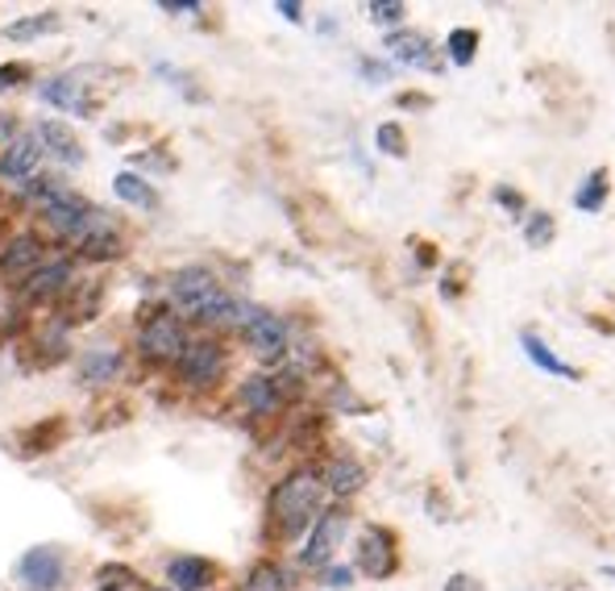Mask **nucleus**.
Here are the masks:
<instances>
[{
	"instance_id": "c85d7f7f",
	"label": "nucleus",
	"mask_w": 615,
	"mask_h": 591,
	"mask_svg": "<svg viewBox=\"0 0 615 591\" xmlns=\"http://www.w3.org/2000/svg\"><path fill=\"white\" fill-rule=\"evenodd\" d=\"M446 55L449 63H458V67H470L474 63V55H479V30H449L446 39Z\"/></svg>"
},
{
	"instance_id": "bb28decb",
	"label": "nucleus",
	"mask_w": 615,
	"mask_h": 591,
	"mask_svg": "<svg viewBox=\"0 0 615 591\" xmlns=\"http://www.w3.org/2000/svg\"><path fill=\"white\" fill-rule=\"evenodd\" d=\"M520 346H524V354L541 366V371H549V375H561V380H579V371L561 363L558 354H553V350H549V346H545L541 338L532 333V329H524V333H520Z\"/></svg>"
},
{
	"instance_id": "5701e85b",
	"label": "nucleus",
	"mask_w": 615,
	"mask_h": 591,
	"mask_svg": "<svg viewBox=\"0 0 615 591\" xmlns=\"http://www.w3.org/2000/svg\"><path fill=\"white\" fill-rule=\"evenodd\" d=\"M112 196H117L121 205H130L133 212H158L163 209V196H158V188H154L142 172H133V167L112 175Z\"/></svg>"
},
{
	"instance_id": "0eeeda50",
	"label": "nucleus",
	"mask_w": 615,
	"mask_h": 591,
	"mask_svg": "<svg viewBox=\"0 0 615 591\" xmlns=\"http://www.w3.org/2000/svg\"><path fill=\"white\" fill-rule=\"evenodd\" d=\"M75 284V259L72 254H51L34 275H25L18 287H13V300L25 308H42V305H58Z\"/></svg>"
},
{
	"instance_id": "7c9ffc66",
	"label": "nucleus",
	"mask_w": 615,
	"mask_h": 591,
	"mask_svg": "<svg viewBox=\"0 0 615 591\" xmlns=\"http://www.w3.org/2000/svg\"><path fill=\"white\" fill-rule=\"evenodd\" d=\"M374 146H378V154H387V158H404V154H408V134H404V125H399V121H383V125L374 130Z\"/></svg>"
},
{
	"instance_id": "ddd939ff",
	"label": "nucleus",
	"mask_w": 615,
	"mask_h": 591,
	"mask_svg": "<svg viewBox=\"0 0 615 591\" xmlns=\"http://www.w3.org/2000/svg\"><path fill=\"white\" fill-rule=\"evenodd\" d=\"M42 172H46V146H42V138H37L34 130H25V134L13 138V142L0 151V184L21 188V184H30V179Z\"/></svg>"
},
{
	"instance_id": "f03ea898",
	"label": "nucleus",
	"mask_w": 615,
	"mask_h": 591,
	"mask_svg": "<svg viewBox=\"0 0 615 591\" xmlns=\"http://www.w3.org/2000/svg\"><path fill=\"white\" fill-rule=\"evenodd\" d=\"M187 338H191L187 321L167 305V300H163V305H150L146 313L138 317L133 354H138V363L163 366V371H167V366L179 363V354H184Z\"/></svg>"
},
{
	"instance_id": "f3484780",
	"label": "nucleus",
	"mask_w": 615,
	"mask_h": 591,
	"mask_svg": "<svg viewBox=\"0 0 615 591\" xmlns=\"http://www.w3.org/2000/svg\"><path fill=\"white\" fill-rule=\"evenodd\" d=\"M34 134L42 138V146H46V158H55L58 167H67V172H79L84 163H88V154H84V142L75 138V130L67 121H58V117H42L34 121Z\"/></svg>"
},
{
	"instance_id": "4468645a",
	"label": "nucleus",
	"mask_w": 615,
	"mask_h": 591,
	"mask_svg": "<svg viewBox=\"0 0 615 591\" xmlns=\"http://www.w3.org/2000/svg\"><path fill=\"white\" fill-rule=\"evenodd\" d=\"M121 371H125V350H121L117 342L84 346V350H79V359H75V383H79V387H88V392L109 387Z\"/></svg>"
},
{
	"instance_id": "a211bd4d",
	"label": "nucleus",
	"mask_w": 615,
	"mask_h": 591,
	"mask_svg": "<svg viewBox=\"0 0 615 591\" xmlns=\"http://www.w3.org/2000/svg\"><path fill=\"white\" fill-rule=\"evenodd\" d=\"M100 305H105V284L96 280H75L72 292L55 305V325H63L72 333L75 325H88L100 317Z\"/></svg>"
},
{
	"instance_id": "58836bf2",
	"label": "nucleus",
	"mask_w": 615,
	"mask_h": 591,
	"mask_svg": "<svg viewBox=\"0 0 615 591\" xmlns=\"http://www.w3.org/2000/svg\"><path fill=\"white\" fill-rule=\"evenodd\" d=\"M446 591H483V583H479V579H474V574L458 571V574H449Z\"/></svg>"
},
{
	"instance_id": "2f4dec72",
	"label": "nucleus",
	"mask_w": 615,
	"mask_h": 591,
	"mask_svg": "<svg viewBox=\"0 0 615 591\" xmlns=\"http://www.w3.org/2000/svg\"><path fill=\"white\" fill-rule=\"evenodd\" d=\"M553 233H558V226H553V217L549 212H528L524 217V242L532 250H541L553 242Z\"/></svg>"
},
{
	"instance_id": "20e7f679",
	"label": "nucleus",
	"mask_w": 615,
	"mask_h": 591,
	"mask_svg": "<svg viewBox=\"0 0 615 591\" xmlns=\"http://www.w3.org/2000/svg\"><path fill=\"white\" fill-rule=\"evenodd\" d=\"M67 250H72V259H79V263H117V259H125L130 242H125V229L117 221V212L92 209V217L67 242Z\"/></svg>"
},
{
	"instance_id": "9b49d317",
	"label": "nucleus",
	"mask_w": 615,
	"mask_h": 591,
	"mask_svg": "<svg viewBox=\"0 0 615 591\" xmlns=\"http://www.w3.org/2000/svg\"><path fill=\"white\" fill-rule=\"evenodd\" d=\"M46 233L37 229H21L13 233L4 247H0V280H9V287H18L25 275H34L42 263H46Z\"/></svg>"
},
{
	"instance_id": "aec40b11",
	"label": "nucleus",
	"mask_w": 615,
	"mask_h": 591,
	"mask_svg": "<svg viewBox=\"0 0 615 591\" xmlns=\"http://www.w3.org/2000/svg\"><path fill=\"white\" fill-rule=\"evenodd\" d=\"M320 471V483H325V496L333 500H354L362 488H366V467L358 462L354 455H333L325 458V467H317Z\"/></svg>"
},
{
	"instance_id": "9d476101",
	"label": "nucleus",
	"mask_w": 615,
	"mask_h": 591,
	"mask_svg": "<svg viewBox=\"0 0 615 591\" xmlns=\"http://www.w3.org/2000/svg\"><path fill=\"white\" fill-rule=\"evenodd\" d=\"M13 579H18L21 591H63V583H67V550H58L51 541L30 546L18 558V567H13Z\"/></svg>"
},
{
	"instance_id": "7ed1b4c3",
	"label": "nucleus",
	"mask_w": 615,
	"mask_h": 591,
	"mask_svg": "<svg viewBox=\"0 0 615 591\" xmlns=\"http://www.w3.org/2000/svg\"><path fill=\"white\" fill-rule=\"evenodd\" d=\"M224 371H229V350H224V342L217 333H191L184 354H179V363L171 366L175 383L184 392H196V396L217 392L224 383Z\"/></svg>"
},
{
	"instance_id": "4be33fe9",
	"label": "nucleus",
	"mask_w": 615,
	"mask_h": 591,
	"mask_svg": "<svg viewBox=\"0 0 615 591\" xmlns=\"http://www.w3.org/2000/svg\"><path fill=\"white\" fill-rule=\"evenodd\" d=\"M238 404H242L250 417H275L283 408V396L279 387H275V375H266V371H254V375H245L242 383H238Z\"/></svg>"
},
{
	"instance_id": "423d86ee",
	"label": "nucleus",
	"mask_w": 615,
	"mask_h": 591,
	"mask_svg": "<svg viewBox=\"0 0 615 591\" xmlns=\"http://www.w3.org/2000/svg\"><path fill=\"white\" fill-rule=\"evenodd\" d=\"M345 534H350V513L341 504H329L325 513L317 516V525L304 537V550H299V567L304 571H329L337 562V550L345 546Z\"/></svg>"
},
{
	"instance_id": "1a4fd4ad",
	"label": "nucleus",
	"mask_w": 615,
	"mask_h": 591,
	"mask_svg": "<svg viewBox=\"0 0 615 591\" xmlns=\"http://www.w3.org/2000/svg\"><path fill=\"white\" fill-rule=\"evenodd\" d=\"M354 571L383 583L399 571V537L387 529V525H362L354 546Z\"/></svg>"
},
{
	"instance_id": "b1692460",
	"label": "nucleus",
	"mask_w": 615,
	"mask_h": 591,
	"mask_svg": "<svg viewBox=\"0 0 615 591\" xmlns=\"http://www.w3.org/2000/svg\"><path fill=\"white\" fill-rule=\"evenodd\" d=\"M63 30V18H58L55 9H46V13H25V18L9 21L0 34L9 42H37V39H51Z\"/></svg>"
},
{
	"instance_id": "2eb2a0df",
	"label": "nucleus",
	"mask_w": 615,
	"mask_h": 591,
	"mask_svg": "<svg viewBox=\"0 0 615 591\" xmlns=\"http://www.w3.org/2000/svg\"><path fill=\"white\" fill-rule=\"evenodd\" d=\"M92 84H84V76L75 72H63V76H46L37 84V100L51 105L58 113H72V117H88L96 109V100L88 96Z\"/></svg>"
},
{
	"instance_id": "f704fd0d",
	"label": "nucleus",
	"mask_w": 615,
	"mask_h": 591,
	"mask_svg": "<svg viewBox=\"0 0 615 591\" xmlns=\"http://www.w3.org/2000/svg\"><path fill=\"white\" fill-rule=\"evenodd\" d=\"M354 567H341V562H333L329 571H320V579H325V588H333V591H345L350 583H354Z\"/></svg>"
},
{
	"instance_id": "72a5a7b5",
	"label": "nucleus",
	"mask_w": 615,
	"mask_h": 591,
	"mask_svg": "<svg viewBox=\"0 0 615 591\" xmlns=\"http://www.w3.org/2000/svg\"><path fill=\"white\" fill-rule=\"evenodd\" d=\"M21 84H30V67L25 63H0V96L18 92Z\"/></svg>"
},
{
	"instance_id": "39448f33",
	"label": "nucleus",
	"mask_w": 615,
	"mask_h": 591,
	"mask_svg": "<svg viewBox=\"0 0 615 591\" xmlns=\"http://www.w3.org/2000/svg\"><path fill=\"white\" fill-rule=\"evenodd\" d=\"M242 342L262 366H279L292 354V325L283 321V317H275L271 308L250 305V317L242 325Z\"/></svg>"
},
{
	"instance_id": "f8f14e48",
	"label": "nucleus",
	"mask_w": 615,
	"mask_h": 591,
	"mask_svg": "<svg viewBox=\"0 0 615 591\" xmlns=\"http://www.w3.org/2000/svg\"><path fill=\"white\" fill-rule=\"evenodd\" d=\"M67 338H72V333L55 321L30 329L18 342L21 366H25V371H51V366L67 363V354H72V342H67Z\"/></svg>"
},
{
	"instance_id": "dca6fc26",
	"label": "nucleus",
	"mask_w": 615,
	"mask_h": 591,
	"mask_svg": "<svg viewBox=\"0 0 615 591\" xmlns=\"http://www.w3.org/2000/svg\"><path fill=\"white\" fill-rule=\"evenodd\" d=\"M92 200H88V196H84V191H67V196H58L55 205H51V209H42L37 212V217H42V229H46V233H51V238H55L58 247H67V242H72L75 233H79V229H84V221H88V217H92Z\"/></svg>"
},
{
	"instance_id": "79ce46f5",
	"label": "nucleus",
	"mask_w": 615,
	"mask_h": 591,
	"mask_svg": "<svg viewBox=\"0 0 615 591\" xmlns=\"http://www.w3.org/2000/svg\"><path fill=\"white\" fill-rule=\"evenodd\" d=\"M603 574H607V579H615V567H603Z\"/></svg>"
},
{
	"instance_id": "a19ab883",
	"label": "nucleus",
	"mask_w": 615,
	"mask_h": 591,
	"mask_svg": "<svg viewBox=\"0 0 615 591\" xmlns=\"http://www.w3.org/2000/svg\"><path fill=\"white\" fill-rule=\"evenodd\" d=\"M495 200H499L504 209H512V212L524 209V196H520V191H512V188H495Z\"/></svg>"
},
{
	"instance_id": "cd10ccee",
	"label": "nucleus",
	"mask_w": 615,
	"mask_h": 591,
	"mask_svg": "<svg viewBox=\"0 0 615 591\" xmlns=\"http://www.w3.org/2000/svg\"><path fill=\"white\" fill-rule=\"evenodd\" d=\"M603 205H607V167H595V172L579 184V191H574V209L598 212Z\"/></svg>"
},
{
	"instance_id": "37998d69",
	"label": "nucleus",
	"mask_w": 615,
	"mask_h": 591,
	"mask_svg": "<svg viewBox=\"0 0 615 591\" xmlns=\"http://www.w3.org/2000/svg\"><path fill=\"white\" fill-rule=\"evenodd\" d=\"M154 591H171V588H154Z\"/></svg>"
},
{
	"instance_id": "c9c22d12",
	"label": "nucleus",
	"mask_w": 615,
	"mask_h": 591,
	"mask_svg": "<svg viewBox=\"0 0 615 591\" xmlns=\"http://www.w3.org/2000/svg\"><path fill=\"white\" fill-rule=\"evenodd\" d=\"M358 72L371 79V84H387V79H392V67L378 63V58H358Z\"/></svg>"
},
{
	"instance_id": "a878e982",
	"label": "nucleus",
	"mask_w": 615,
	"mask_h": 591,
	"mask_svg": "<svg viewBox=\"0 0 615 591\" xmlns=\"http://www.w3.org/2000/svg\"><path fill=\"white\" fill-rule=\"evenodd\" d=\"M238 591H292V571L275 562V558H259L250 571L242 574Z\"/></svg>"
},
{
	"instance_id": "f257e3e1",
	"label": "nucleus",
	"mask_w": 615,
	"mask_h": 591,
	"mask_svg": "<svg viewBox=\"0 0 615 591\" xmlns=\"http://www.w3.org/2000/svg\"><path fill=\"white\" fill-rule=\"evenodd\" d=\"M325 483H320V471L312 462H304V467H292L287 475L271 488V496H266V529L275 541H296L304 537L312 525H317V516L325 513Z\"/></svg>"
},
{
	"instance_id": "6e6552de",
	"label": "nucleus",
	"mask_w": 615,
	"mask_h": 591,
	"mask_svg": "<svg viewBox=\"0 0 615 591\" xmlns=\"http://www.w3.org/2000/svg\"><path fill=\"white\" fill-rule=\"evenodd\" d=\"M221 287H224L221 275L208 267V263H184V267H175L167 275V300L184 321H191L200 313V305H208Z\"/></svg>"
},
{
	"instance_id": "393cba45",
	"label": "nucleus",
	"mask_w": 615,
	"mask_h": 591,
	"mask_svg": "<svg viewBox=\"0 0 615 591\" xmlns=\"http://www.w3.org/2000/svg\"><path fill=\"white\" fill-rule=\"evenodd\" d=\"M72 191V184L63 179V175H55V172H42V175H34L30 184H21L18 188V196H21V205H30V209H51L55 205L58 196H67Z\"/></svg>"
},
{
	"instance_id": "c756f323",
	"label": "nucleus",
	"mask_w": 615,
	"mask_h": 591,
	"mask_svg": "<svg viewBox=\"0 0 615 591\" xmlns=\"http://www.w3.org/2000/svg\"><path fill=\"white\" fill-rule=\"evenodd\" d=\"M366 18L378 25V30H387V34H395V30H404V18H408V4H399V0H371L366 4Z\"/></svg>"
},
{
	"instance_id": "4c0bfd02",
	"label": "nucleus",
	"mask_w": 615,
	"mask_h": 591,
	"mask_svg": "<svg viewBox=\"0 0 615 591\" xmlns=\"http://www.w3.org/2000/svg\"><path fill=\"white\" fill-rule=\"evenodd\" d=\"M25 130H21V121H18V113H0V151L13 142V138H21Z\"/></svg>"
},
{
	"instance_id": "ea45409f",
	"label": "nucleus",
	"mask_w": 615,
	"mask_h": 591,
	"mask_svg": "<svg viewBox=\"0 0 615 591\" xmlns=\"http://www.w3.org/2000/svg\"><path fill=\"white\" fill-rule=\"evenodd\" d=\"M275 13L287 18L292 25H299V21H304V4H296V0H279V4H275Z\"/></svg>"
},
{
	"instance_id": "6ab92c4d",
	"label": "nucleus",
	"mask_w": 615,
	"mask_h": 591,
	"mask_svg": "<svg viewBox=\"0 0 615 591\" xmlns=\"http://www.w3.org/2000/svg\"><path fill=\"white\" fill-rule=\"evenodd\" d=\"M163 579L171 591H212L217 583V562L200 554H171L163 562Z\"/></svg>"
},
{
	"instance_id": "e433bc0d",
	"label": "nucleus",
	"mask_w": 615,
	"mask_h": 591,
	"mask_svg": "<svg viewBox=\"0 0 615 591\" xmlns=\"http://www.w3.org/2000/svg\"><path fill=\"white\" fill-rule=\"evenodd\" d=\"M158 13H167V18H196L200 4L196 0H158Z\"/></svg>"
},
{
	"instance_id": "412c9836",
	"label": "nucleus",
	"mask_w": 615,
	"mask_h": 591,
	"mask_svg": "<svg viewBox=\"0 0 615 591\" xmlns=\"http://www.w3.org/2000/svg\"><path fill=\"white\" fill-rule=\"evenodd\" d=\"M383 51H387L399 67H416V72H432V67H437V46H432L429 34H420V30H395V34H387Z\"/></svg>"
},
{
	"instance_id": "473e14b6",
	"label": "nucleus",
	"mask_w": 615,
	"mask_h": 591,
	"mask_svg": "<svg viewBox=\"0 0 615 591\" xmlns=\"http://www.w3.org/2000/svg\"><path fill=\"white\" fill-rule=\"evenodd\" d=\"M58 434H63V420H46L42 429H30V446L21 455H51L58 446Z\"/></svg>"
}]
</instances>
